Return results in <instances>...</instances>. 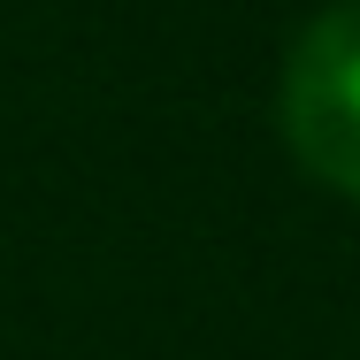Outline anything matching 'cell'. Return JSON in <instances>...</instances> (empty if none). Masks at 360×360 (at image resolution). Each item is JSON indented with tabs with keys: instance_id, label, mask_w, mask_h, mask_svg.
<instances>
[{
	"instance_id": "cell-1",
	"label": "cell",
	"mask_w": 360,
	"mask_h": 360,
	"mask_svg": "<svg viewBox=\"0 0 360 360\" xmlns=\"http://www.w3.org/2000/svg\"><path fill=\"white\" fill-rule=\"evenodd\" d=\"M284 139L307 176L360 200V0L322 8L284 62Z\"/></svg>"
}]
</instances>
